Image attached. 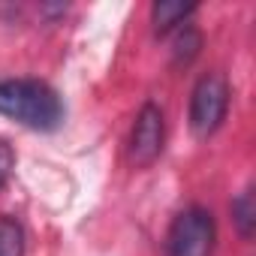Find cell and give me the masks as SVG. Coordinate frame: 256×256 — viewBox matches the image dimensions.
I'll return each mask as SVG.
<instances>
[{"instance_id":"9","label":"cell","mask_w":256,"mask_h":256,"mask_svg":"<svg viewBox=\"0 0 256 256\" xmlns=\"http://www.w3.org/2000/svg\"><path fill=\"white\" fill-rule=\"evenodd\" d=\"M12 169H16V154H12V148H10L4 139H0V190L6 187Z\"/></svg>"},{"instance_id":"6","label":"cell","mask_w":256,"mask_h":256,"mask_svg":"<svg viewBox=\"0 0 256 256\" xmlns=\"http://www.w3.org/2000/svg\"><path fill=\"white\" fill-rule=\"evenodd\" d=\"M232 220H235V226H238V232H241L244 238H250V235H253V229H256V202H253V187H247V190L232 202Z\"/></svg>"},{"instance_id":"5","label":"cell","mask_w":256,"mask_h":256,"mask_svg":"<svg viewBox=\"0 0 256 256\" xmlns=\"http://www.w3.org/2000/svg\"><path fill=\"white\" fill-rule=\"evenodd\" d=\"M196 12L193 4H178V0H160V4L151 6V22L157 28V34H166L178 24H184L190 16Z\"/></svg>"},{"instance_id":"7","label":"cell","mask_w":256,"mask_h":256,"mask_svg":"<svg viewBox=\"0 0 256 256\" xmlns=\"http://www.w3.org/2000/svg\"><path fill=\"white\" fill-rule=\"evenodd\" d=\"M0 256H24V229L12 217H0Z\"/></svg>"},{"instance_id":"8","label":"cell","mask_w":256,"mask_h":256,"mask_svg":"<svg viewBox=\"0 0 256 256\" xmlns=\"http://www.w3.org/2000/svg\"><path fill=\"white\" fill-rule=\"evenodd\" d=\"M199 46H202L199 34L193 28H181V34L175 40V64H190L199 54Z\"/></svg>"},{"instance_id":"3","label":"cell","mask_w":256,"mask_h":256,"mask_svg":"<svg viewBox=\"0 0 256 256\" xmlns=\"http://www.w3.org/2000/svg\"><path fill=\"white\" fill-rule=\"evenodd\" d=\"M217 229H214V217L205 208H184L172 226H169V256H211Z\"/></svg>"},{"instance_id":"2","label":"cell","mask_w":256,"mask_h":256,"mask_svg":"<svg viewBox=\"0 0 256 256\" xmlns=\"http://www.w3.org/2000/svg\"><path fill=\"white\" fill-rule=\"evenodd\" d=\"M229 112V84L220 72H208L196 82L190 96V130L199 139H208L220 130Z\"/></svg>"},{"instance_id":"1","label":"cell","mask_w":256,"mask_h":256,"mask_svg":"<svg viewBox=\"0 0 256 256\" xmlns=\"http://www.w3.org/2000/svg\"><path fill=\"white\" fill-rule=\"evenodd\" d=\"M0 114L36 133H52L64 124V102L58 90L40 78L0 82Z\"/></svg>"},{"instance_id":"4","label":"cell","mask_w":256,"mask_h":256,"mask_svg":"<svg viewBox=\"0 0 256 256\" xmlns=\"http://www.w3.org/2000/svg\"><path fill=\"white\" fill-rule=\"evenodd\" d=\"M163 136H166V126H163V112L154 102H145L142 112L136 114L133 124V136H130V160L136 166H151L160 151H163Z\"/></svg>"}]
</instances>
